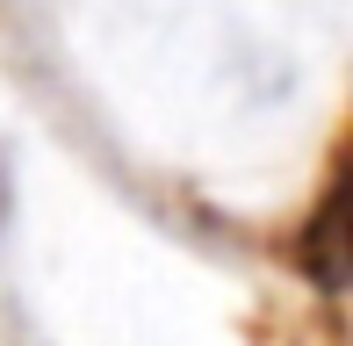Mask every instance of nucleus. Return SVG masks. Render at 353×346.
Instances as JSON below:
<instances>
[{
  "instance_id": "nucleus-1",
  "label": "nucleus",
  "mask_w": 353,
  "mask_h": 346,
  "mask_svg": "<svg viewBox=\"0 0 353 346\" xmlns=\"http://www.w3.org/2000/svg\"><path fill=\"white\" fill-rule=\"evenodd\" d=\"M339 245H346V166L332 173V187H325V202H317V216L303 224V238H296V260L317 274V289H325V296H339V281H346Z\"/></svg>"
}]
</instances>
